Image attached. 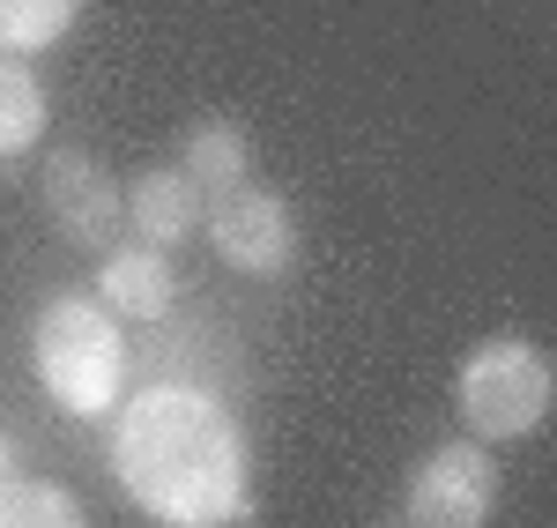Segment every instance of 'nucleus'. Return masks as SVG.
<instances>
[{
  "instance_id": "1",
  "label": "nucleus",
  "mask_w": 557,
  "mask_h": 528,
  "mask_svg": "<svg viewBox=\"0 0 557 528\" xmlns=\"http://www.w3.org/2000/svg\"><path fill=\"white\" fill-rule=\"evenodd\" d=\"M112 477L157 528H238L253 514L246 432L201 388L134 395L112 432Z\"/></svg>"
},
{
  "instance_id": "2",
  "label": "nucleus",
  "mask_w": 557,
  "mask_h": 528,
  "mask_svg": "<svg viewBox=\"0 0 557 528\" xmlns=\"http://www.w3.org/2000/svg\"><path fill=\"white\" fill-rule=\"evenodd\" d=\"M30 372L67 417H112L127 395V335L97 298L60 291L30 320Z\"/></svg>"
},
{
  "instance_id": "3",
  "label": "nucleus",
  "mask_w": 557,
  "mask_h": 528,
  "mask_svg": "<svg viewBox=\"0 0 557 528\" xmlns=\"http://www.w3.org/2000/svg\"><path fill=\"white\" fill-rule=\"evenodd\" d=\"M550 395H557V365H550V351L528 343V335H491V343H475V351L461 357V372H454V409H461L469 440H483V446L543 432Z\"/></svg>"
},
{
  "instance_id": "4",
  "label": "nucleus",
  "mask_w": 557,
  "mask_h": 528,
  "mask_svg": "<svg viewBox=\"0 0 557 528\" xmlns=\"http://www.w3.org/2000/svg\"><path fill=\"white\" fill-rule=\"evenodd\" d=\"M498 514V454L483 440H446L401 484V528H491Z\"/></svg>"
},
{
  "instance_id": "5",
  "label": "nucleus",
  "mask_w": 557,
  "mask_h": 528,
  "mask_svg": "<svg viewBox=\"0 0 557 528\" xmlns=\"http://www.w3.org/2000/svg\"><path fill=\"white\" fill-rule=\"evenodd\" d=\"M201 231H209L215 261L253 275V283H283V275L298 268V217H290V201H283L275 186H253V179H246V186L215 194Z\"/></svg>"
},
{
  "instance_id": "6",
  "label": "nucleus",
  "mask_w": 557,
  "mask_h": 528,
  "mask_svg": "<svg viewBox=\"0 0 557 528\" xmlns=\"http://www.w3.org/2000/svg\"><path fill=\"white\" fill-rule=\"evenodd\" d=\"M38 201L52 231L83 254H112L120 231H127V186L104 172V157L89 149H52L45 157V179H38Z\"/></svg>"
},
{
  "instance_id": "7",
  "label": "nucleus",
  "mask_w": 557,
  "mask_h": 528,
  "mask_svg": "<svg viewBox=\"0 0 557 528\" xmlns=\"http://www.w3.org/2000/svg\"><path fill=\"white\" fill-rule=\"evenodd\" d=\"M97 306L112 312L120 328H157L164 312L178 306V275L172 261L157 254V246H141V238H120L112 254H104V268H97Z\"/></svg>"
},
{
  "instance_id": "8",
  "label": "nucleus",
  "mask_w": 557,
  "mask_h": 528,
  "mask_svg": "<svg viewBox=\"0 0 557 528\" xmlns=\"http://www.w3.org/2000/svg\"><path fill=\"white\" fill-rule=\"evenodd\" d=\"M201 217H209V201H201V186L178 164H149V172L127 179V231L141 246L172 254V246H186L201 231Z\"/></svg>"
},
{
  "instance_id": "9",
  "label": "nucleus",
  "mask_w": 557,
  "mask_h": 528,
  "mask_svg": "<svg viewBox=\"0 0 557 528\" xmlns=\"http://www.w3.org/2000/svg\"><path fill=\"white\" fill-rule=\"evenodd\" d=\"M178 172L201 186V201L231 194V186H246V179H253V134L238 127L231 112L194 120V127H186V164H178Z\"/></svg>"
},
{
  "instance_id": "10",
  "label": "nucleus",
  "mask_w": 557,
  "mask_h": 528,
  "mask_svg": "<svg viewBox=\"0 0 557 528\" xmlns=\"http://www.w3.org/2000/svg\"><path fill=\"white\" fill-rule=\"evenodd\" d=\"M45 127H52V105H45L38 67L0 52V164H15L23 149H38Z\"/></svg>"
},
{
  "instance_id": "11",
  "label": "nucleus",
  "mask_w": 557,
  "mask_h": 528,
  "mask_svg": "<svg viewBox=\"0 0 557 528\" xmlns=\"http://www.w3.org/2000/svg\"><path fill=\"white\" fill-rule=\"evenodd\" d=\"M83 23V0H0V52L8 60H38Z\"/></svg>"
},
{
  "instance_id": "12",
  "label": "nucleus",
  "mask_w": 557,
  "mask_h": 528,
  "mask_svg": "<svg viewBox=\"0 0 557 528\" xmlns=\"http://www.w3.org/2000/svg\"><path fill=\"white\" fill-rule=\"evenodd\" d=\"M0 528H89V514L52 477H8L0 484Z\"/></svg>"
},
{
  "instance_id": "13",
  "label": "nucleus",
  "mask_w": 557,
  "mask_h": 528,
  "mask_svg": "<svg viewBox=\"0 0 557 528\" xmlns=\"http://www.w3.org/2000/svg\"><path fill=\"white\" fill-rule=\"evenodd\" d=\"M8 477H23V446L0 432V484H8Z\"/></svg>"
}]
</instances>
